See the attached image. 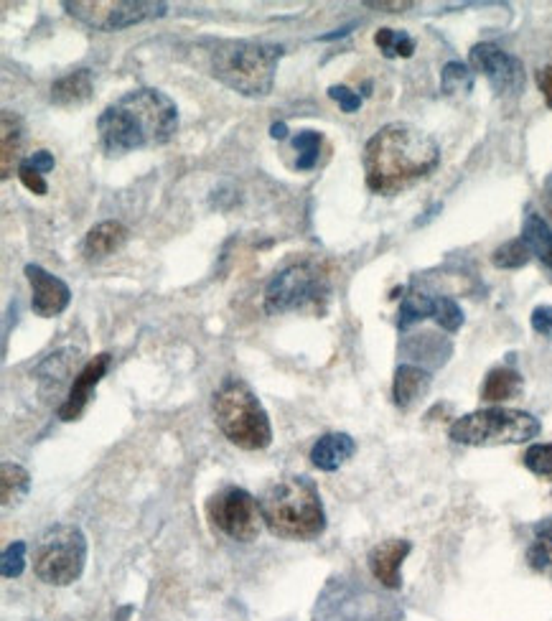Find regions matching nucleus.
Instances as JSON below:
<instances>
[{
	"label": "nucleus",
	"instance_id": "nucleus-24",
	"mask_svg": "<svg viewBox=\"0 0 552 621\" xmlns=\"http://www.w3.org/2000/svg\"><path fill=\"white\" fill-rule=\"evenodd\" d=\"M374 44L380 46L382 54L387 59H395V56H402V59H408L413 56L415 51V39L405 31H397V28H380L377 34H374Z\"/></svg>",
	"mask_w": 552,
	"mask_h": 621
},
{
	"label": "nucleus",
	"instance_id": "nucleus-30",
	"mask_svg": "<svg viewBox=\"0 0 552 621\" xmlns=\"http://www.w3.org/2000/svg\"><path fill=\"white\" fill-rule=\"evenodd\" d=\"M525 466L537 476H552V443H535L527 448Z\"/></svg>",
	"mask_w": 552,
	"mask_h": 621
},
{
	"label": "nucleus",
	"instance_id": "nucleus-2",
	"mask_svg": "<svg viewBox=\"0 0 552 621\" xmlns=\"http://www.w3.org/2000/svg\"><path fill=\"white\" fill-rule=\"evenodd\" d=\"M441 161V148L410 123H390L369 138L364 148L367 186L377 194H390L423 179Z\"/></svg>",
	"mask_w": 552,
	"mask_h": 621
},
{
	"label": "nucleus",
	"instance_id": "nucleus-39",
	"mask_svg": "<svg viewBox=\"0 0 552 621\" xmlns=\"http://www.w3.org/2000/svg\"><path fill=\"white\" fill-rule=\"evenodd\" d=\"M547 217H550V222H552V204H550V207H547Z\"/></svg>",
	"mask_w": 552,
	"mask_h": 621
},
{
	"label": "nucleus",
	"instance_id": "nucleus-10",
	"mask_svg": "<svg viewBox=\"0 0 552 621\" xmlns=\"http://www.w3.org/2000/svg\"><path fill=\"white\" fill-rule=\"evenodd\" d=\"M209 520H212L214 530L227 535L229 540L237 543H252L260 535V522H263V512L260 504L250 492L240 487H227L222 492L214 494L207 504Z\"/></svg>",
	"mask_w": 552,
	"mask_h": 621
},
{
	"label": "nucleus",
	"instance_id": "nucleus-29",
	"mask_svg": "<svg viewBox=\"0 0 552 621\" xmlns=\"http://www.w3.org/2000/svg\"><path fill=\"white\" fill-rule=\"evenodd\" d=\"M433 319L438 321V326L446 331H458L463 326V311L453 298H435Z\"/></svg>",
	"mask_w": 552,
	"mask_h": 621
},
{
	"label": "nucleus",
	"instance_id": "nucleus-13",
	"mask_svg": "<svg viewBox=\"0 0 552 621\" xmlns=\"http://www.w3.org/2000/svg\"><path fill=\"white\" fill-rule=\"evenodd\" d=\"M107 367H110V354H97V357H92L90 362L84 364L82 372L74 377L72 387H69L67 400L59 408V418L69 423V420H77L84 413V408L90 405L92 395H95V387L105 377Z\"/></svg>",
	"mask_w": 552,
	"mask_h": 621
},
{
	"label": "nucleus",
	"instance_id": "nucleus-33",
	"mask_svg": "<svg viewBox=\"0 0 552 621\" xmlns=\"http://www.w3.org/2000/svg\"><path fill=\"white\" fill-rule=\"evenodd\" d=\"M18 179H21V184L26 186L28 191H34V194L39 196H44L46 191H49V186H46L44 181V174H39V171L28 166V163H21V168H18Z\"/></svg>",
	"mask_w": 552,
	"mask_h": 621
},
{
	"label": "nucleus",
	"instance_id": "nucleus-17",
	"mask_svg": "<svg viewBox=\"0 0 552 621\" xmlns=\"http://www.w3.org/2000/svg\"><path fill=\"white\" fill-rule=\"evenodd\" d=\"M430 387V375L415 364H402L395 372V382H392V398L395 405L402 410H408L410 405L418 403Z\"/></svg>",
	"mask_w": 552,
	"mask_h": 621
},
{
	"label": "nucleus",
	"instance_id": "nucleus-27",
	"mask_svg": "<svg viewBox=\"0 0 552 621\" xmlns=\"http://www.w3.org/2000/svg\"><path fill=\"white\" fill-rule=\"evenodd\" d=\"M441 90L446 95H469L474 90V72L461 62L446 64L441 72Z\"/></svg>",
	"mask_w": 552,
	"mask_h": 621
},
{
	"label": "nucleus",
	"instance_id": "nucleus-25",
	"mask_svg": "<svg viewBox=\"0 0 552 621\" xmlns=\"http://www.w3.org/2000/svg\"><path fill=\"white\" fill-rule=\"evenodd\" d=\"M433 308H435V298L425 296V293L405 296V301H402V306H400V314H397V326H400L402 331L410 329V326L418 324V321L433 316Z\"/></svg>",
	"mask_w": 552,
	"mask_h": 621
},
{
	"label": "nucleus",
	"instance_id": "nucleus-15",
	"mask_svg": "<svg viewBox=\"0 0 552 621\" xmlns=\"http://www.w3.org/2000/svg\"><path fill=\"white\" fill-rule=\"evenodd\" d=\"M357 443L349 433H326L311 448V461L321 471H336L352 459Z\"/></svg>",
	"mask_w": 552,
	"mask_h": 621
},
{
	"label": "nucleus",
	"instance_id": "nucleus-31",
	"mask_svg": "<svg viewBox=\"0 0 552 621\" xmlns=\"http://www.w3.org/2000/svg\"><path fill=\"white\" fill-rule=\"evenodd\" d=\"M0 568H3V576L6 578H18L26 568V543L18 540V543H11L6 550H3V560H0Z\"/></svg>",
	"mask_w": 552,
	"mask_h": 621
},
{
	"label": "nucleus",
	"instance_id": "nucleus-32",
	"mask_svg": "<svg viewBox=\"0 0 552 621\" xmlns=\"http://www.w3.org/2000/svg\"><path fill=\"white\" fill-rule=\"evenodd\" d=\"M329 97L334 102H339V107L344 112H357L359 107H362V97H359L354 90H349V87H344V84L329 87Z\"/></svg>",
	"mask_w": 552,
	"mask_h": 621
},
{
	"label": "nucleus",
	"instance_id": "nucleus-20",
	"mask_svg": "<svg viewBox=\"0 0 552 621\" xmlns=\"http://www.w3.org/2000/svg\"><path fill=\"white\" fill-rule=\"evenodd\" d=\"M522 377L519 372L509 370V367H497V370H491L486 375L484 387H481V398L486 403H504V400H512L517 398L519 392H522Z\"/></svg>",
	"mask_w": 552,
	"mask_h": 621
},
{
	"label": "nucleus",
	"instance_id": "nucleus-36",
	"mask_svg": "<svg viewBox=\"0 0 552 621\" xmlns=\"http://www.w3.org/2000/svg\"><path fill=\"white\" fill-rule=\"evenodd\" d=\"M537 87H540L542 97H545L547 107H552V62L537 72Z\"/></svg>",
	"mask_w": 552,
	"mask_h": 621
},
{
	"label": "nucleus",
	"instance_id": "nucleus-35",
	"mask_svg": "<svg viewBox=\"0 0 552 621\" xmlns=\"http://www.w3.org/2000/svg\"><path fill=\"white\" fill-rule=\"evenodd\" d=\"M23 163H28V166H31V168H36L39 174H49V171H54V166H56L54 156H51L49 151L31 153V156H28V158H23Z\"/></svg>",
	"mask_w": 552,
	"mask_h": 621
},
{
	"label": "nucleus",
	"instance_id": "nucleus-1",
	"mask_svg": "<svg viewBox=\"0 0 552 621\" xmlns=\"http://www.w3.org/2000/svg\"><path fill=\"white\" fill-rule=\"evenodd\" d=\"M179 128V107L166 92L140 87L102 110L97 133L107 156L163 146Z\"/></svg>",
	"mask_w": 552,
	"mask_h": 621
},
{
	"label": "nucleus",
	"instance_id": "nucleus-37",
	"mask_svg": "<svg viewBox=\"0 0 552 621\" xmlns=\"http://www.w3.org/2000/svg\"><path fill=\"white\" fill-rule=\"evenodd\" d=\"M364 6L377 8V11H387V13H400V11H410L415 3H410V0H397V3H385V0H367Z\"/></svg>",
	"mask_w": 552,
	"mask_h": 621
},
{
	"label": "nucleus",
	"instance_id": "nucleus-9",
	"mask_svg": "<svg viewBox=\"0 0 552 621\" xmlns=\"http://www.w3.org/2000/svg\"><path fill=\"white\" fill-rule=\"evenodd\" d=\"M72 18L95 31H123L138 23L166 16V3H148V0H64L62 3Z\"/></svg>",
	"mask_w": 552,
	"mask_h": 621
},
{
	"label": "nucleus",
	"instance_id": "nucleus-12",
	"mask_svg": "<svg viewBox=\"0 0 552 621\" xmlns=\"http://www.w3.org/2000/svg\"><path fill=\"white\" fill-rule=\"evenodd\" d=\"M26 278L31 283V293H34L31 296V308H34V314L41 316V319H54L72 301V291H69L67 283L62 278L51 275L41 265L28 263Z\"/></svg>",
	"mask_w": 552,
	"mask_h": 621
},
{
	"label": "nucleus",
	"instance_id": "nucleus-11",
	"mask_svg": "<svg viewBox=\"0 0 552 621\" xmlns=\"http://www.w3.org/2000/svg\"><path fill=\"white\" fill-rule=\"evenodd\" d=\"M469 62L476 72L489 79L497 95H519L525 90V67H522L517 56L507 54L499 46L476 44L469 54Z\"/></svg>",
	"mask_w": 552,
	"mask_h": 621
},
{
	"label": "nucleus",
	"instance_id": "nucleus-34",
	"mask_svg": "<svg viewBox=\"0 0 552 621\" xmlns=\"http://www.w3.org/2000/svg\"><path fill=\"white\" fill-rule=\"evenodd\" d=\"M532 329L552 339V306H537L532 311Z\"/></svg>",
	"mask_w": 552,
	"mask_h": 621
},
{
	"label": "nucleus",
	"instance_id": "nucleus-5",
	"mask_svg": "<svg viewBox=\"0 0 552 621\" xmlns=\"http://www.w3.org/2000/svg\"><path fill=\"white\" fill-rule=\"evenodd\" d=\"M214 420L229 443L242 451H263L273 441V428L263 403L245 380L224 382L214 392Z\"/></svg>",
	"mask_w": 552,
	"mask_h": 621
},
{
	"label": "nucleus",
	"instance_id": "nucleus-16",
	"mask_svg": "<svg viewBox=\"0 0 552 621\" xmlns=\"http://www.w3.org/2000/svg\"><path fill=\"white\" fill-rule=\"evenodd\" d=\"M26 130L18 115H13L11 110H3V118H0V176L8 179L13 174V168H21L23 158V140H26Z\"/></svg>",
	"mask_w": 552,
	"mask_h": 621
},
{
	"label": "nucleus",
	"instance_id": "nucleus-6",
	"mask_svg": "<svg viewBox=\"0 0 552 621\" xmlns=\"http://www.w3.org/2000/svg\"><path fill=\"white\" fill-rule=\"evenodd\" d=\"M451 441L463 446H507L540 436V420L525 410L486 408L463 415L448 431Z\"/></svg>",
	"mask_w": 552,
	"mask_h": 621
},
{
	"label": "nucleus",
	"instance_id": "nucleus-28",
	"mask_svg": "<svg viewBox=\"0 0 552 621\" xmlns=\"http://www.w3.org/2000/svg\"><path fill=\"white\" fill-rule=\"evenodd\" d=\"M321 143L324 138L316 133V130H301V133L293 138V148L298 153V171H311L313 166L318 163V156H321Z\"/></svg>",
	"mask_w": 552,
	"mask_h": 621
},
{
	"label": "nucleus",
	"instance_id": "nucleus-3",
	"mask_svg": "<svg viewBox=\"0 0 552 621\" xmlns=\"http://www.w3.org/2000/svg\"><path fill=\"white\" fill-rule=\"evenodd\" d=\"M263 522L275 538L313 540L326 530V512L316 484L306 476H285L260 499Z\"/></svg>",
	"mask_w": 552,
	"mask_h": 621
},
{
	"label": "nucleus",
	"instance_id": "nucleus-8",
	"mask_svg": "<svg viewBox=\"0 0 552 621\" xmlns=\"http://www.w3.org/2000/svg\"><path fill=\"white\" fill-rule=\"evenodd\" d=\"M331 293L329 270L324 265L303 260L280 270L265 288V311L268 314H288L311 303L324 301Z\"/></svg>",
	"mask_w": 552,
	"mask_h": 621
},
{
	"label": "nucleus",
	"instance_id": "nucleus-14",
	"mask_svg": "<svg viewBox=\"0 0 552 621\" xmlns=\"http://www.w3.org/2000/svg\"><path fill=\"white\" fill-rule=\"evenodd\" d=\"M413 545L408 540H385L380 543L377 548H372L369 553V571L382 586L387 588H400L402 576H400V568H402V560L408 558Z\"/></svg>",
	"mask_w": 552,
	"mask_h": 621
},
{
	"label": "nucleus",
	"instance_id": "nucleus-26",
	"mask_svg": "<svg viewBox=\"0 0 552 621\" xmlns=\"http://www.w3.org/2000/svg\"><path fill=\"white\" fill-rule=\"evenodd\" d=\"M530 258H532V250L527 247V242L519 237V240H509V242H504L502 247H497L494 255H491V263L502 270H517V268H525V265L530 263Z\"/></svg>",
	"mask_w": 552,
	"mask_h": 621
},
{
	"label": "nucleus",
	"instance_id": "nucleus-19",
	"mask_svg": "<svg viewBox=\"0 0 552 621\" xmlns=\"http://www.w3.org/2000/svg\"><path fill=\"white\" fill-rule=\"evenodd\" d=\"M128 227L120 222H100L97 227H92L87 232V240H84V252L90 258H107L112 252H118L120 247L128 242Z\"/></svg>",
	"mask_w": 552,
	"mask_h": 621
},
{
	"label": "nucleus",
	"instance_id": "nucleus-7",
	"mask_svg": "<svg viewBox=\"0 0 552 621\" xmlns=\"http://www.w3.org/2000/svg\"><path fill=\"white\" fill-rule=\"evenodd\" d=\"M87 563V538L77 525H54L44 532L34 550V573L49 586H69Z\"/></svg>",
	"mask_w": 552,
	"mask_h": 621
},
{
	"label": "nucleus",
	"instance_id": "nucleus-21",
	"mask_svg": "<svg viewBox=\"0 0 552 621\" xmlns=\"http://www.w3.org/2000/svg\"><path fill=\"white\" fill-rule=\"evenodd\" d=\"M28 489H31V474L21 464L6 461L3 469H0V502H3V510L18 507L26 499Z\"/></svg>",
	"mask_w": 552,
	"mask_h": 621
},
{
	"label": "nucleus",
	"instance_id": "nucleus-18",
	"mask_svg": "<svg viewBox=\"0 0 552 621\" xmlns=\"http://www.w3.org/2000/svg\"><path fill=\"white\" fill-rule=\"evenodd\" d=\"M92 90H95V82H92L90 69H77L51 84V102L59 107L84 105L92 97Z\"/></svg>",
	"mask_w": 552,
	"mask_h": 621
},
{
	"label": "nucleus",
	"instance_id": "nucleus-4",
	"mask_svg": "<svg viewBox=\"0 0 552 621\" xmlns=\"http://www.w3.org/2000/svg\"><path fill=\"white\" fill-rule=\"evenodd\" d=\"M283 46L268 41H217L209 51V72L217 82L245 97L273 92Z\"/></svg>",
	"mask_w": 552,
	"mask_h": 621
},
{
	"label": "nucleus",
	"instance_id": "nucleus-22",
	"mask_svg": "<svg viewBox=\"0 0 552 621\" xmlns=\"http://www.w3.org/2000/svg\"><path fill=\"white\" fill-rule=\"evenodd\" d=\"M522 240L527 242L532 255H537L552 270V230L537 212L527 214L525 227H522Z\"/></svg>",
	"mask_w": 552,
	"mask_h": 621
},
{
	"label": "nucleus",
	"instance_id": "nucleus-23",
	"mask_svg": "<svg viewBox=\"0 0 552 621\" xmlns=\"http://www.w3.org/2000/svg\"><path fill=\"white\" fill-rule=\"evenodd\" d=\"M527 560L535 571L552 578V517L535 527V543L527 550Z\"/></svg>",
	"mask_w": 552,
	"mask_h": 621
},
{
	"label": "nucleus",
	"instance_id": "nucleus-38",
	"mask_svg": "<svg viewBox=\"0 0 552 621\" xmlns=\"http://www.w3.org/2000/svg\"><path fill=\"white\" fill-rule=\"evenodd\" d=\"M270 135H273L275 140H283L285 135H288V128H285V123H275L273 128H270Z\"/></svg>",
	"mask_w": 552,
	"mask_h": 621
}]
</instances>
